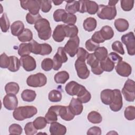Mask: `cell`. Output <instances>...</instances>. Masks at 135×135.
Listing matches in <instances>:
<instances>
[{"instance_id": "cell-30", "label": "cell", "mask_w": 135, "mask_h": 135, "mask_svg": "<svg viewBox=\"0 0 135 135\" xmlns=\"http://www.w3.org/2000/svg\"><path fill=\"white\" fill-rule=\"evenodd\" d=\"M100 32L105 41L111 39L114 36V31L112 28L108 25L103 26Z\"/></svg>"}, {"instance_id": "cell-62", "label": "cell", "mask_w": 135, "mask_h": 135, "mask_svg": "<svg viewBox=\"0 0 135 135\" xmlns=\"http://www.w3.org/2000/svg\"><path fill=\"white\" fill-rule=\"evenodd\" d=\"M91 71L93 72V73H94L95 75H100L103 72V70L101 69V68L100 66V65H99V66H98L96 68H91Z\"/></svg>"}, {"instance_id": "cell-1", "label": "cell", "mask_w": 135, "mask_h": 135, "mask_svg": "<svg viewBox=\"0 0 135 135\" xmlns=\"http://www.w3.org/2000/svg\"><path fill=\"white\" fill-rule=\"evenodd\" d=\"M34 27L41 40L46 41L50 38L52 34V30L50 22L47 20L41 18L35 23Z\"/></svg>"}, {"instance_id": "cell-55", "label": "cell", "mask_w": 135, "mask_h": 135, "mask_svg": "<svg viewBox=\"0 0 135 135\" xmlns=\"http://www.w3.org/2000/svg\"><path fill=\"white\" fill-rule=\"evenodd\" d=\"M123 88L127 91L132 92H135V82L133 80L128 79L125 82Z\"/></svg>"}, {"instance_id": "cell-63", "label": "cell", "mask_w": 135, "mask_h": 135, "mask_svg": "<svg viewBox=\"0 0 135 135\" xmlns=\"http://www.w3.org/2000/svg\"><path fill=\"white\" fill-rule=\"evenodd\" d=\"M119 2V1H109L108 3V5L114 6Z\"/></svg>"}, {"instance_id": "cell-53", "label": "cell", "mask_w": 135, "mask_h": 135, "mask_svg": "<svg viewBox=\"0 0 135 135\" xmlns=\"http://www.w3.org/2000/svg\"><path fill=\"white\" fill-rule=\"evenodd\" d=\"M89 53L83 47H79L78 50V52L76 53L77 55V59L85 61L86 60V58L89 55Z\"/></svg>"}, {"instance_id": "cell-64", "label": "cell", "mask_w": 135, "mask_h": 135, "mask_svg": "<svg viewBox=\"0 0 135 135\" xmlns=\"http://www.w3.org/2000/svg\"><path fill=\"white\" fill-rule=\"evenodd\" d=\"M54 5H61L62 3H63V1H52Z\"/></svg>"}, {"instance_id": "cell-43", "label": "cell", "mask_w": 135, "mask_h": 135, "mask_svg": "<svg viewBox=\"0 0 135 135\" xmlns=\"http://www.w3.org/2000/svg\"><path fill=\"white\" fill-rule=\"evenodd\" d=\"M86 62L91 68H94L100 65L99 61L95 57L94 53H89L87 58Z\"/></svg>"}, {"instance_id": "cell-42", "label": "cell", "mask_w": 135, "mask_h": 135, "mask_svg": "<svg viewBox=\"0 0 135 135\" xmlns=\"http://www.w3.org/2000/svg\"><path fill=\"white\" fill-rule=\"evenodd\" d=\"M125 118L128 120H133L135 119V107L130 105L127 107L124 112Z\"/></svg>"}, {"instance_id": "cell-50", "label": "cell", "mask_w": 135, "mask_h": 135, "mask_svg": "<svg viewBox=\"0 0 135 135\" xmlns=\"http://www.w3.org/2000/svg\"><path fill=\"white\" fill-rule=\"evenodd\" d=\"M10 62L9 57H8L5 53H2L0 57V66L1 68H8Z\"/></svg>"}, {"instance_id": "cell-40", "label": "cell", "mask_w": 135, "mask_h": 135, "mask_svg": "<svg viewBox=\"0 0 135 135\" xmlns=\"http://www.w3.org/2000/svg\"><path fill=\"white\" fill-rule=\"evenodd\" d=\"M35 127L37 130H41L44 129L47 123L45 117H37L33 122Z\"/></svg>"}, {"instance_id": "cell-23", "label": "cell", "mask_w": 135, "mask_h": 135, "mask_svg": "<svg viewBox=\"0 0 135 135\" xmlns=\"http://www.w3.org/2000/svg\"><path fill=\"white\" fill-rule=\"evenodd\" d=\"M129 23L128 21L124 18H118L114 21V26L117 30L120 32L127 31L129 28Z\"/></svg>"}, {"instance_id": "cell-37", "label": "cell", "mask_w": 135, "mask_h": 135, "mask_svg": "<svg viewBox=\"0 0 135 135\" xmlns=\"http://www.w3.org/2000/svg\"><path fill=\"white\" fill-rule=\"evenodd\" d=\"M0 23L2 31L4 33L7 32L10 26V22L7 15L5 13H4L1 17Z\"/></svg>"}, {"instance_id": "cell-60", "label": "cell", "mask_w": 135, "mask_h": 135, "mask_svg": "<svg viewBox=\"0 0 135 135\" xmlns=\"http://www.w3.org/2000/svg\"><path fill=\"white\" fill-rule=\"evenodd\" d=\"M111 60L115 64L122 61V57L115 52H111L108 56Z\"/></svg>"}, {"instance_id": "cell-56", "label": "cell", "mask_w": 135, "mask_h": 135, "mask_svg": "<svg viewBox=\"0 0 135 135\" xmlns=\"http://www.w3.org/2000/svg\"><path fill=\"white\" fill-rule=\"evenodd\" d=\"M32 48V53L35 54H40L41 50V45L36 41L32 40L30 42Z\"/></svg>"}, {"instance_id": "cell-59", "label": "cell", "mask_w": 135, "mask_h": 135, "mask_svg": "<svg viewBox=\"0 0 135 135\" xmlns=\"http://www.w3.org/2000/svg\"><path fill=\"white\" fill-rule=\"evenodd\" d=\"M85 47L89 51H94L98 47L100 46L99 44H97L93 42L91 39L88 40L85 42Z\"/></svg>"}, {"instance_id": "cell-41", "label": "cell", "mask_w": 135, "mask_h": 135, "mask_svg": "<svg viewBox=\"0 0 135 135\" xmlns=\"http://www.w3.org/2000/svg\"><path fill=\"white\" fill-rule=\"evenodd\" d=\"M66 11L63 9H58L54 12L53 16L54 20L56 22H63L66 14Z\"/></svg>"}, {"instance_id": "cell-19", "label": "cell", "mask_w": 135, "mask_h": 135, "mask_svg": "<svg viewBox=\"0 0 135 135\" xmlns=\"http://www.w3.org/2000/svg\"><path fill=\"white\" fill-rule=\"evenodd\" d=\"M24 30V25L21 21H16L11 25V33L13 35L18 36Z\"/></svg>"}, {"instance_id": "cell-49", "label": "cell", "mask_w": 135, "mask_h": 135, "mask_svg": "<svg viewBox=\"0 0 135 135\" xmlns=\"http://www.w3.org/2000/svg\"><path fill=\"white\" fill-rule=\"evenodd\" d=\"M41 18L42 17L40 14L33 15L30 13H28L26 16V22L30 24H35V23Z\"/></svg>"}, {"instance_id": "cell-2", "label": "cell", "mask_w": 135, "mask_h": 135, "mask_svg": "<svg viewBox=\"0 0 135 135\" xmlns=\"http://www.w3.org/2000/svg\"><path fill=\"white\" fill-rule=\"evenodd\" d=\"M37 112V110L34 106H21L14 110L13 115L17 121H23L26 119L31 118Z\"/></svg>"}, {"instance_id": "cell-47", "label": "cell", "mask_w": 135, "mask_h": 135, "mask_svg": "<svg viewBox=\"0 0 135 135\" xmlns=\"http://www.w3.org/2000/svg\"><path fill=\"white\" fill-rule=\"evenodd\" d=\"M40 5V9L44 13L49 12L52 8V1L46 0L39 1Z\"/></svg>"}, {"instance_id": "cell-10", "label": "cell", "mask_w": 135, "mask_h": 135, "mask_svg": "<svg viewBox=\"0 0 135 135\" xmlns=\"http://www.w3.org/2000/svg\"><path fill=\"white\" fill-rule=\"evenodd\" d=\"M114 92V97L112 102L109 104L110 109L114 112L120 111L123 105L121 93L119 89L113 90Z\"/></svg>"}, {"instance_id": "cell-12", "label": "cell", "mask_w": 135, "mask_h": 135, "mask_svg": "<svg viewBox=\"0 0 135 135\" xmlns=\"http://www.w3.org/2000/svg\"><path fill=\"white\" fill-rule=\"evenodd\" d=\"M3 104L6 109L13 110L17 107L18 99L14 94H7L3 98Z\"/></svg>"}, {"instance_id": "cell-11", "label": "cell", "mask_w": 135, "mask_h": 135, "mask_svg": "<svg viewBox=\"0 0 135 135\" xmlns=\"http://www.w3.org/2000/svg\"><path fill=\"white\" fill-rule=\"evenodd\" d=\"M115 69L117 73L123 77L129 76L132 72L131 65L129 63L122 61L117 63Z\"/></svg>"}, {"instance_id": "cell-52", "label": "cell", "mask_w": 135, "mask_h": 135, "mask_svg": "<svg viewBox=\"0 0 135 135\" xmlns=\"http://www.w3.org/2000/svg\"><path fill=\"white\" fill-rule=\"evenodd\" d=\"M76 16L73 14L71 13H66L63 22L67 25H74L76 22Z\"/></svg>"}, {"instance_id": "cell-57", "label": "cell", "mask_w": 135, "mask_h": 135, "mask_svg": "<svg viewBox=\"0 0 135 135\" xmlns=\"http://www.w3.org/2000/svg\"><path fill=\"white\" fill-rule=\"evenodd\" d=\"M41 50L40 55H46L51 54L52 51V46L47 43L41 44Z\"/></svg>"}, {"instance_id": "cell-48", "label": "cell", "mask_w": 135, "mask_h": 135, "mask_svg": "<svg viewBox=\"0 0 135 135\" xmlns=\"http://www.w3.org/2000/svg\"><path fill=\"white\" fill-rule=\"evenodd\" d=\"M23 131V129L21 126L16 123L11 124L9 127V133L12 134H21Z\"/></svg>"}, {"instance_id": "cell-15", "label": "cell", "mask_w": 135, "mask_h": 135, "mask_svg": "<svg viewBox=\"0 0 135 135\" xmlns=\"http://www.w3.org/2000/svg\"><path fill=\"white\" fill-rule=\"evenodd\" d=\"M82 85L79 84L75 81H72L69 82L65 87L66 92L70 95H76L79 92Z\"/></svg>"}, {"instance_id": "cell-33", "label": "cell", "mask_w": 135, "mask_h": 135, "mask_svg": "<svg viewBox=\"0 0 135 135\" xmlns=\"http://www.w3.org/2000/svg\"><path fill=\"white\" fill-rule=\"evenodd\" d=\"M94 54L97 59L99 61H101L104 60L108 55V50L105 47H99L94 52Z\"/></svg>"}, {"instance_id": "cell-3", "label": "cell", "mask_w": 135, "mask_h": 135, "mask_svg": "<svg viewBox=\"0 0 135 135\" xmlns=\"http://www.w3.org/2000/svg\"><path fill=\"white\" fill-rule=\"evenodd\" d=\"M97 15L100 19L112 20L117 15V9L115 6L99 5Z\"/></svg>"}, {"instance_id": "cell-39", "label": "cell", "mask_w": 135, "mask_h": 135, "mask_svg": "<svg viewBox=\"0 0 135 135\" xmlns=\"http://www.w3.org/2000/svg\"><path fill=\"white\" fill-rule=\"evenodd\" d=\"M57 116L58 114L55 111L49 108L47 112L45 115V118L47 123L51 124L57 120Z\"/></svg>"}, {"instance_id": "cell-9", "label": "cell", "mask_w": 135, "mask_h": 135, "mask_svg": "<svg viewBox=\"0 0 135 135\" xmlns=\"http://www.w3.org/2000/svg\"><path fill=\"white\" fill-rule=\"evenodd\" d=\"M20 60L21 65L22 66L23 69L27 72L34 70L36 67L35 60L30 55L21 56Z\"/></svg>"}, {"instance_id": "cell-24", "label": "cell", "mask_w": 135, "mask_h": 135, "mask_svg": "<svg viewBox=\"0 0 135 135\" xmlns=\"http://www.w3.org/2000/svg\"><path fill=\"white\" fill-rule=\"evenodd\" d=\"M68 58L66 53L64 50V48L62 47H59L57 49V52L53 58V60H56L61 64L66 62L68 61Z\"/></svg>"}, {"instance_id": "cell-38", "label": "cell", "mask_w": 135, "mask_h": 135, "mask_svg": "<svg viewBox=\"0 0 135 135\" xmlns=\"http://www.w3.org/2000/svg\"><path fill=\"white\" fill-rule=\"evenodd\" d=\"M62 93L57 90H51L48 95L49 100L52 102H57L61 101L62 99Z\"/></svg>"}, {"instance_id": "cell-13", "label": "cell", "mask_w": 135, "mask_h": 135, "mask_svg": "<svg viewBox=\"0 0 135 135\" xmlns=\"http://www.w3.org/2000/svg\"><path fill=\"white\" fill-rule=\"evenodd\" d=\"M49 131L52 135H64L66 132V128L65 126L55 121L51 123Z\"/></svg>"}, {"instance_id": "cell-20", "label": "cell", "mask_w": 135, "mask_h": 135, "mask_svg": "<svg viewBox=\"0 0 135 135\" xmlns=\"http://www.w3.org/2000/svg\"><path fill=\"white\" fill-rule=\"evenodd\" d=\"M76 96L78 97L77 99L82 103H86L88 102L91 98V93L86 89V88L83 85H82Z\"/></svg>"}, {"instance_id": "cell-17", "label": "cell", "mask_w": 135, "mask_h": 135, "mask_svg": "<svg viewBox=\"0 0 135 135\" xmlns=\"http://www.w3.org/2000/svg\"><path fill=\"white\" fill-rule=\"evenodd\" d=\"M114 97V92L111 89H105L102 90L100 93V98L103 103L109 105L113 101Z\"/></svg>"}, {"instance_id": "cell-5", "label": "cell", "mask_w": 135, "mask_h": 135, "mask_svg": "<svg viewBox=\"0 0 135 135\" xmlns=\"http://www.w3.org/2000/svg\"><path fill=\"white\" fill-rule=\"evenodd\" d=\"M121 41L126 45L129 55L135 54V37L132 32H129L121 36Z\"/></svg>"}, {"instance_id": "cell-7", "label": "cell", "mask_w": 135, "mask_h": 135, "mask_svg": "<svg viewBox=\"0 0 135 135\" xmlns=\"http://www.w3.org/2000/svg\"><path fill=\"white\" fill-rule=\"evenodd\" d=\"M21 6L25 10H28L29 13L33 15L39 14L40 5L39 1L25 0L20 1Z\"/></svg>"}, {"instance_id": "cell-44", "label": "cell", "mask_w": 135, "mask_h": 135, "mask_svg": "<svg viewBox=\"0 0 135 135\" xmlns=\"http://www.w3.org/2000/svg\"><path fill=\"white\" fill-rule=\"evenodd\" d=\"M53 67V60L50 58H45L41 62V68L45 71H49Z\"/></svg>"}, {"instance_id": "cell-22", "label": "cell", "mask_w": 135, "mask_h": 135, "mask_svg": "<svg viewBox=\"0 0 135 135\" xmlns=\"http://www.w3.org/2000/svg\"><path fill=\"white\" fill-rule=\"evenodd\" d=\"M97 25V20L92 17L86 18L83 23V27L84 29L88 32H92L94 31Z\"/></svg>"}, {"instance_id": "cell-54", "label": "cell", "mask_w": 135, "mask_h": 135, "mask_svg": "<svg viewBox=\"0 0 135 135\" xmlns=\"http://www.w3.org/2000/svg\"><path fill=\"white\" fill-rule=\"evenodd\" d=\"M122 94L127 101L133 102L135 99V92H132L127 91L123 88L122 89Z\"/></svg>"}, {"instance_id": "cell-21", "label": "cell", "mask_w": 135, "mask_h": 135, "mask_svg": "<svg viewBox=\"0 0 135 135\" xmlns=\"http://www.w3.org/2000/svg\"><path fill=\"white\" fill-rule=\"evenodd\" d=\"M65 11L68 13L74 14L79 11V1H66Z\"/></svg>"}, {"instance_id": "cell-26", "label": "cell", "mask_w": 135, "mask_h": 135, "mask_svg": "<svg viewBox=\"0 0 135 135\" xmlns=\"http://www.w3.org/2000/svg\"><path fill=\"white\" fill-rule=\"evenodd\" d=\"M85 12L91 15H94L97 13L99 5L94 1L84 0Z\"/></svg>"}, {"instance_id": "cell-31", "label": "cell", "mask_w": 135, "mask_h": 135, "mask_svg": "<svg viewBox=\"0 0 135 135\" xmlns=\"http://www.w3.org/2000/svg\"><path fill=\"white\" fill-rule=\"evenodd\" d=\"M65 35L67 37H73L78 34V28L75 25H64Z\"/></svg>"}, {"instance_id": "cell-45", "label": "cell", "mask_w": 135, "mask_h": 135, "mask_svg": "<svg viewBox=\"0 0 135 135\" xmlns=\"http://www.w3.org/2000/svg\"><path fill=\"white\" fill-rule=\"evenodd\" d=\"M134 2L133 0H121V7L124 11H130L133 7Z\"/></svg>"}, {"instance_id": "cell-27", "label": "cell", "mask_w": 135, "mask_h": 135, "mask_svg": "<svg viewBox=\"0 0 135 135\" xmlns=\"http://www.w3.org/2000/svg\"><path fill=\"white\" fill-rule=\"evenodd\" d=\"M100 65L103 71L105 72H111L115 67V64L108 56L104 60L100 61Z\"/></svg>"}, {"instance_id": "cell-25", "label": "cell", "mask_w": 135, "mask_h": 135, "mask_svg": "<svg viewBox=\"0 0 135 135\" xmlns=\"http://www.w3.org/2000/svg\"><path fill=\"white\" fill-rule=\"evenodd\" d=\"M70 75L68 72L62 71L57 72L54 76V80L56 83L64 84L69 79Z\"/></svg>"}, {"instance_id": "cell-28", "label": "cell", "mask_w": 135, "mask_h": 135, "mask_svg": "<svg viewBox=\"0 0 135 135\" xmlns=\"http://www.w3.org/2000/svg\"><path fill=\"white\" fill-rule=\"evenodd\" d=\"M36 97V93L35 91L30 89H26L23 91L21 93L22 100L26 102L33 101Z\"/></svg>"}, {"instance_id": "cell-36", "label": "cell", "mask_w": 135, "mask_h": 135, "mask_svg": "<svg viewBox=\"0 0 135 135\" xmlns=\"http://www.w3.org/2000/svg\"><path fill=\"white\" fill-rule=\"evenodd\" d=\"M88 120L92 123H100L102 121L101 115L97 111H92L90 112L87 116Z\"/></svg>"}, {"instance_id": "cell-8", "label": "cell", "mask_w": 135, "mask_h": 135, "mask_svg": "<svg viewBox=\"0 0 135 135\" xmlns=\"http://www.w3.org/2000/svg\"><path fill=\"white\" fill-rule=\"evenodd\" d=\"M75 68L78 77L81 79H87L90 75V71L88 69L85 61L77 59L74 64Z\"/></svg>"}, {"instance_id": "cell-14", "label": "cell", "mask_w": 135, "mask_h": 135, "mask_svg": "<svg viewBox=\"0 0 135 135\" xmlns=\"http://www.w3.org/2000/svg\"><path fill=\"white\" fill-rule=\"evenodd\" d=\"M52 37L53 40L57 42H61L64 40L66 35L64 24L57 25L55 27L52 34Z\"/></svg>"}, {"instance_id": "cell-51", "label": "cell", "mask_w": 135, "mask_h": 135, "mask_svg": "<svg viewBox=\"0 0 135 135\" xmlns=\"http://www.w3.org/2000/svg\"><path fill=\"white\" fill-rule=\"evenodd\" d=\"M112 49L114 51L118 52V53L123 55L124 54V50L123 47L122 43L119 41H116L112 44Z\"/></svg>"}, {"instance_id": "cell-32", "label": "cell", "mask_w": 135, "mask_h": 135, "mask_svg": "<svg viewBox=\"0 0 135 135\" xmlns=\"http://www.w3.org/2000/svg\"><path fill=\"white\" fill-rule=\"evenodd\" d=\"M5 90L6 94H12L16 95L20 90V86L18 83L14 82L7 83L5 86Z\"/></svg>"}, {"instance_id": "cell-4", "label": "cell", "mask_w": 135, "mask_h": 135, "mask_svg": "<svg viewBox=\"0 0 135 135\" xmlns=\"http://www.w3.org/2000/svg\"><path fill=\"white\" fill-rule=\"evenodd\" d=\"M46 76L42 73H37L35 74L30 75L26 80L27 85L33 88L43 86L46 84Z\"/></svg>"}, {"instance_id": "cell-58", "label": "cell", "mask_w": 135, "mask_h": 135, "mask_svg": "<svg viewBox=\"0 0 135 135\" xmlns=\"http://www.w3.org/2000/svg\"><path fill=\"white\" fill-rule=\"evenodd\" d=\"M91 39L93 42L99 44L100 43H103L105 41V40L103 38L102 36L100 33V31L94 32V34L92 35Z\"/></svg>"}, {"instance_id": "cell-35", "label": "cell", "mask_w": 135, "mask_h": 135, "mask_svg": "<svg viewBox=\"0 0 135 135\" xmlns=\"http://www.w3.org/2000/svg\"><path fill=\"white\" fill-rule=\"evenodd\" d=\"M18 39L21 42H30L33 38V33L28 28H25L22 33L18 36Z\"/></svg>"}, {"instance_id": "cell-18", "label": "cell", "mask_w": 135, "mask_h": 135, "mask_svg": "<svg viewBox=\"0 0 135 135\" xmlns=\"http://www.w3.org/2000/svg\"><path fill=\"white\" fill-rule=\"evenodd\" d=\"M59 115L63 120L68 121L73 120L75 117V115L71 112L69 106L63 105L60 108Z\"/></svg>"}, {"instance_id": "cell-61", "label": "cell", "mask_w": 135, "mask_h": 135, "mask_svg": "<svg viewBox=\"0 0 135 135\" xmlns=\"http://www.w3.org/2000/svg\"><path fill=\"white\" fill-rule=\"evenodd\" d=\"M87 134H96V135H100L101 134V129L100 128L94 126L93 127L90 128L87 131Z\"/></svg>"}, {"instance_id": "cell-29", "label": "cell", "mask_w": 135, "mask_h": 135, "mask_svg": "<svg viewBox=\"0 0 135 135\" xmlns=\"http://www.w3.org/2000/svg\"><path fill=\"white\" fill-rule=\"evenodd\" d=\"M9 59L10 62L7 68L8 70L12 72L17 71L20 69L21 66L20 60L15 56H10Z\"/></svg>"}, {"instance_id": "cell-6", "label": "cell", "mask_w": 135, "mask_h": 135, "mask_svg": "<svg viewBox=\"0 0 135 135\" xmlns=\"http://www.w3.org/2000/svg\"><path fill=\"white\" fill-rule=\"evenodd\" d=\"M79 37L78 36H76L70 38L63 48L65 52L67 53L70 56L74 57L78 52V50L79 47Z\"/></svg>"}, {"instance_id": "cell-16", "label": "cell", "mask_w": 135, "mask_h": 135, "mask_svg": "<svg viewBox=\"0 0 135 135\" xmlns=\"http://www.w3.org/2000/svg\"><path fill=\"white\" fill-rule=\"evenodd\" d=\"M69 107L71 112L75 115H78L80 114L83 109V106L82 103L78 99L73 98L69 104Z\"/></svg>"}, {"instance_id": "cell-46", "label": "cell", "mask_w": 135, "mask_h": 135, "mask_svg": "<svg viewBox=\"0 0 135 135\" xmlns=\"http://www.w3.org/2000/svg\"><path fill=\"white\" fill-rule=\"evenodd\" d=\"M37 129L35 127L33 122L27 123L24 127L25 133L26 135H33L36 133Z\"/></svg>"}, {"instance_id": "cell-34", "label": "cell", "mask_w": 135, "mask_h": 135, "mask_svg": "<svg viewBox=\"0 0 135 135\" xmlns=\"http://www.w3.org/2000/svg\"><path fill=\"white\" fill-rule=\"evenodd\" d=\"M32 48L30 43H23L19 45L18 49V54L20 56H22L26 55H30L32 53Z\"/></svg>"}]
</instances>
